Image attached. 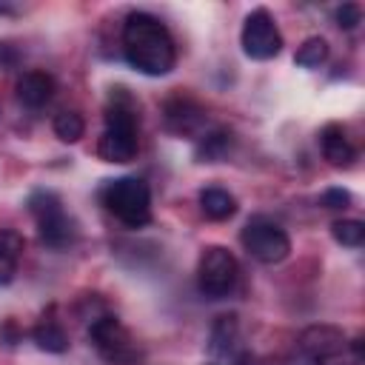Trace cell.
<instances>
[{"mask_svg":"<svg viewBox=\"0 0 365 365\" xmlns=\"http://www.w3.org/2000/svg\"><path fill=\"white\" fill-rule=\"evenodd\" d=\"M100 200L125 228H143L151 222V188L140 177H117L106 180L100 188Z\"/></svg>","mask_w":365,"mask_h":365,"instance_id":"3957f363","label":"cell"},{"mask_svg":"<svg viewBox=\"0 0 365 365\" xmlns=\"http://www.w3.org/2000/svg\"><path fill=\"white\" fill-rule=\"evenodd\" d=\"M163 120H165V128L171 134L200 140L202 125H205V108L191 97H171L163 106Z\"/></svg>","mask_w":365,"mask_h":365,"instance_id":"30bf717a","label":"cell"},{"mask_svg":"<svg viewBox=\"0 0 365 365\" xmlns=\"http://www.w3.org/2000/svg\"><path fill=\"white\" fill-rule=\"evenodd\" d=\"M17 342H23V331H20V325L9 317V319L0 322V345H3V348H17Z\"/></svg>","mask_w":365,"mask_h":365,"instance_id":"603a6c76","label":"cell"},{"mask_svg":"<svg viewBox=\"0 0 365 365\" xmlns=\"http://www.w3.org/2000/svg\"><path fill=\"white\" fill-rule=\"evenodd\" d=\"M240 242L248 251V257H254L262 265H277V262L288 259V254H291V237H288V231L279 222H274L271 217H262V214L251 217L242 225Z\"/></svg>","mask_w":365,"mask_h":365,"instance_id":"277c9868","label":"cell"},{"mask_svg":"<svg viewBox=\"0 0 365 365\" xmlns=\"http://www.w3.org/2000/svg\"><path fill=\"white\" fill-rule=\"evenodd\" d=\"M11 11H14V9H11L9 3H0V14H11Z\"/></svg>","mask_w":365,"mask_h":365,"instance_id":"484cf974","label":"cell"},{"mask_svg":"<svg viewBox=\"0 0 365 365\" xmlns=\"http://www.w3.org/2000/svg\"><path fill=\"white\" fill-rule=\"evenodd\" d=\"M240 46H242L245 57L259 60V63L274 60L282 51V34L268 9H251L245 14L242 31H240Z\"/></svg>","mask_w":365,"mask_h":365,"instance_id":"52a82bcc","label":"cell"},{"mask_svg":"<svg viewBox=\"0 0 365 365\" xmlns=\"http://www.w3.org/2000/svg\"><path fill=\"white\" fill-rule=\"evenodd\" d=\"M334 23L342 29V31H354L359 23H362V9L356 3H342L334 9Z\"/></svg>","mask_w":365,"mask_h":365,"instance_id":"ffe728a7","label":"cell"},{"mask_svg":"<svg viewBox=\"0 0 365 365\" xmlns=\"http://www.w3.org/2000/svg\"><path fill=\"white\" fill-rule=\"evenodd\" d=\"M31 339H34V345H37L40 351H46V354H66L68 345H71L66 328H63L60 319L54 317V308H48V311L40 314V319H37L34 328H31Z\"/></svg>","mask_w":365,"mask_h":365,"instance_id":"5bb4252c","label":"cell"},{"mask_svg":"<svg viewBox=\"0 0 365 365\" xmlns=\"http://www.w3.org/2000/svg\"><path fill=\"white\" fill-rule=\"evenodd\" d=\"M200 211L208 217V220H214V222H222V220H231L234 214H237V197L231 194V191H225V188H220V185H208V188H202L200 191Z\"/></svg>","mask_w":365,"mask_h":365,"instance_id":"9a60e30c","label":"cell"},{"mask_svg":"<svg viewBox=\"0 0 365 365\" xmlns=\"http://www.w3.org/2000/svg\"><path fill=\"white\" fill-rule=\"evenodd\" d=\"M331 237L342 248H362V242H365V222L362 220H354V217L334 220L331 222Z\"/></svg>","mask_w":365,"mask_h":365,"instance_id":"d6986e66","label":"cell"},{"mask_svg":"<svg viewBox=\"0 0 365 365\" xmlns=\"http://www.w3.org/2000/svg\"><path fill=\"white\" fill-rule=\"evenodd\" d=\"M14 91H17V100L26 106V108H43L54 91H57V83L48 71H40V68H31V71H23L14 83Z\"/></svg>","mask_w":365,"mask_h":365,"instance_id":"4fadbf2b","label":"cell"},{"mask_svg":"<svg viewBox=\"0 0 365 365\" xmlns=\"http://www.w3.org/2000/svg\"><path fill=\"white\" fill-rule=\"evenodd\" d=\"M234 148V134L228 128H214V131H205L200 140H197V148H194V157L200 163H220L228 157V151Z\"/></svg>","mask_w":365,"mask_h":365,"instance_id":"2e32d148","label":"cell"},{"mask_svg":"<svg viewBox=\"0 0 365 365\" xmlns=\"http://www.w3.org/2000/svg\"><path fill=\"white\" fill-rule=\"evenodd\" d=\"M23 237L14 231V228H0V254L3 257H11V259H20L23 257Z\"/></svg>","mask_w":365,"mask_h":365,"instance_id":"7402d4cb","label":"cell"},{"mask_svg":"<svg viewBox=\"0 0 365 365\" xmlns=\"http://www.w3.org/2000/svg\"><path fill=\"white\" fill-rule=\"evenodd\" d=\"M137 151H140L137 128H106L97 140V157L103 163L125 165L137 157Z\"/></svg>","mask_w":365,"mask_h":365,"instance_id":"8fae6325","label":"cell"},{"mask_svg":"<svg viewBox=\"0 0 365 365\" xmlns=\"http://www.w3.org/2000/svg\"><path fill=\"white\" fill-rule=\"evenodd\" d=\"M14 274H17V259L0 254V285H9L14 279Z\"/></svg>","mask_w":365,"mask_h":365,"instance_id":"d4e9b609","label":"cell"},{"mask_svg":"<svg viewBox=\"0 0 365 365\" xmlns=\"http://www.w3.org/2000/svg\"><path fill=\"white\" fill-rule=\"evenodd\" d=\"M20 63V51L11 46V43H6V40H0V68H14Z\"/></svg>","mask_w":365,"mask_h":365,"instance_id":"cb8c5ba5","label":"cell"},{"mask_svg":"<svg viewBox=\"0 0 365 365\" xmlns=\"http://www.w3.org/2000/svg\"><path fill=\"white\" fill-rule=\"evenodd\" d=\"M51 131H54V137H57L60 143H80V137L86 134V120H83L80 111H71V108H68V111L54 114Z\"/></svg>","mask_w":365,"mask_h":365,"instance_id":"ac0fdd59","label":"cell"},{"mask_svg":"<svg viewBox=\"0 0 365 365\" xmlns=\"http://www.w3.org/2000/svg\"><path fill=\"white\" fill-rule=\"evenodd\" d=\"M345 345H348V339H345L342 328H336V325H308L299 334V342H297L299 365H322L325 359L345 351Z\"/></svg>","mask_w":365,"mask_h":365,"instance_id":"9c48e42d","label":"cell"},{"mask_svg":"<svg viewBox=\"0 0 365 365\" xmlns=\"http://www.w3.org/2000/svg\"><path fill=\"white\" fill-rule=\"evenodd\" d=\"M26 208H29L34 225H37V234H40L43 245H48L54 251H63V248H68L77 240V225L66 214V205H63L57 191L34 188L26 197Z\"/></svg>","mask_w":365,"mask_h":365,"instance_id":"7a4b0ae2","label":"cell"},{"mask_svg":"<svg viewBox=\"0 0 365 365\" xmlns=\"http://www.w3.org/2000/svg\"><path fill=\"white\" fill-rule=\"evenodd\" d=\"M205 351H208L205 365H245L248 362V354L240 342V317L237 314H220L211 322Z\"/></svg>","mask_w":365,"mask_h":365,"instance_id":"ba28073f","label":"cell"},{"mask_svg":"<svg viewBox=\"0 0 365 365\" xmlns=\"http://www.w3.org/2000/svg\"><path fill=\"white\" fill-rule=\"evenodd\" d=\"M240 279V265H237V257L222 248V245H208L202 254H200V262H197V288L202 297L208 299H222L234 291Z\"/></svg>","mask_w":365,"mask_h":365,"instance_id":"5b68a950","label":"cell"},{"mask_svg":"<svg viewBox=\"0 0 365 365\" xmlns=\"http://www.w3.org/2000/svg\"><path fill=\"white\" fill-rule=\"evenodd\" d=\"M319 205L328 208V211H342V208L351 205V191L342 188V185H331L319 194Z\"/></svg>","mask_w":365,"mask_h":365,"instance_id":"44dd1931","label":"cell"},{"mask_svg":"<svg viewBox=\"0 0 365 365\" xmlns=\"http://www.w3.org/2000/svg\"><path fill=\"white\" fill-rule=\"evenodd\" d=\"M319 151H322L325 163L334 168H351L356 160V148L339 123H325L319 128Z\"/></svg>","mask_w":365,"mask_h":365,"instance_id":"7c38bea8","label":"cell"},{"mask_svg":"<svg viewBox=\"0 0 365 365\" xmlns=\"http://www.w3.org/2000/svg\"><path fill=\"white\" fill-rule=\"evenodd\" d=\"M88 342L97 348V354L108 365H137L140 351L131 339V334L123 328V322L108 311L88 322Z\"/></svg>","mask_w":365,"mask_h":365,"instance_id":"8992f818","label":"cell"},{"mask_svg":"<svg viewBox=\"0 0 365 365\" xmlns=\"http://www.w3.org/2000/svg\"><path fill=\"white\" fill-rule=\"evenodd\" d=\"M328 54H331L328 40H325V37H319V34H314V37H305V40H302V46H299V48H297V54H294V63H297L299 68L314 71V68L325 66Z\"/></svg>","mask_w":365,"mask_h":365,"instance_id":"e0dca14e","label":"cell"},{"mask_svg":"<svg viewBox=\"0 0 365 365\" xmlns=\"http://www.w3.org/2000/svg\"><path fill=\"white\" fill-rule=\"evenodd\" d=\"M120 40L128 66L145 77H163L177 63V43L168 26L148 11H131L123 20Z\"/></svg>","mask_w":365,"mask_h":365,"instance_id":"6da1fadb","label":"cell"}]
</instances>
